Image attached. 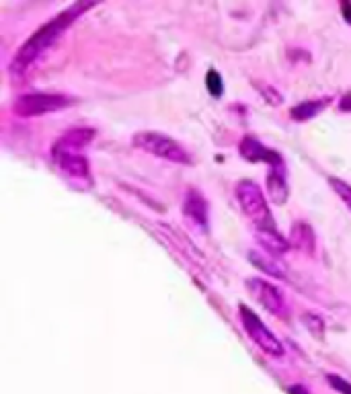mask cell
Masks as SVG:
<instances>
[{"instance_id":"6da1fadb","label":"cell","mask_w":351,"mask_h":394,"mask_svg":"<svg viewBox=\"0 0 351 394\" xmlns=\"http://www.w3.org/2000/svg\"><path fill=\"white\" fill-rule=\"evenodd\" d=\"M91 6H93L91 2H77V4L68 6L66 11H62L56 19H52L50 23H45L41 29H38L29 40L21 45V50L17 52L15 60H13V64H11L13 77H19V79L21 77H25V74L29 72V68L45 54V50H50V47L56 43V40H58L60 35L82 15L87 9H91Z\"/></svg>"},{"instance_id":"7a4b0ae2","label":"cell","mask_w":351,"mask_h":394,"mask_svg":"<svg viewBox=\"0 0 351 394\" xmlns=\"http://www.w3.org/2000/svg\"><path fill=\"white\" fill-rule=\"evenodd\" d=\"M236 199H238L245 216L249 218V222L255 226V232L257 230H275V222H273L267 197L255 181H251V179L238 181Z\"/></svg>"},{"instance_id":"5bb4252c","label":"cell","mask_w":351,"mask_h":394,"mask_svg":"<svg viewBox=\"0 0 351 394\" xmlns=\"http://www.w3.org/2000/svg\"><path fill=\"white\" fill-rule=\"evenodd\" d=\"M290 244L304 251V253H312L314 251V232L308 224L304 222H296L292 226V237H290Z\"/></svg>"},{"instance_id":"30bf717a","label":"cell","mask_w":351,"mask_h":394,"mask_svg":"<svg viewBox=\"0 0 351 394\" xmlns=\"http://www.w3.org/2000/svg\"><path fill=\"white\" fill-rule=\"evenodd\" d=\"M240 154L247 160H251V162L265 160V162H269V169L272 167H284V160H282V157L277 152L265 148L259 140L255 138H245L240 142Z\"/></svg>"},{"instance_id":"5b68a950","label":"cell","mask_w":351,"mask_h":394,"mask_svg":"<svg viewBox=\"0 0 351 394\" xmlns=\"http://www.w3.org/2000/svg\"><path fill=\"white\" fill-rule=\"evenodd\" d=\"M238 316L243 322L245 333L251 337L255 345L263 351V354L272 355V357H284V345L277 337L273 335L272 331L265 327V322L255 315L253 310H249L245 304L238 306Z\"/></svg>"},{"instance_id":"ffe728a7","label":"cell","mask_w":351,"mask_h":394,"mask_svg":"<svg viewBox=\"0 0 351 394\" xmlns=\"http://www.w3.org/2000/svg\"><path fill=\"white\" fill-rule=\"evenodd\" d=\"M347 98H351V95ZM341 109H345V111H350L351 109V101H343V103H341Z\"/></svg>"},{"instance_id":"52a82bcc","label":"cell","mask_w":351,"mask_h":394,"mask_svg":"<svg viewBox=\"0 0 351 394\" xmlns=\"http://www.w3.org/2000/svg\"><path fill=\"white\" fill-rule=\"evenodd\" d=\"M183 216L199 232L208 230V203L199 191L195 189L187 191V196L183 199Z\"/></svg>"},{"instance_id":"3957f363","label":"cell","mask_w":351,"mask_h":394,"mask_svg":"<svg viewBox=\"0 0 351 394\" xmlns=\"http://www.w3.org/2000/svg\"><path fill=\"white\" fill-rule=\"evenodd\" d=\"M134 146L140 148L142 152H148L152 157L169 160V162H177V164H191V157L189 152L177 142V140L169 138L165 134L158 132H140L134 136Z\"/></svg>"},{"instance_id":"9c48e42d","label":"cell","mask_w":351,"mask_h":394,"mask_svg":"<svg viewBox=\"0 0 351 394\" xmlns=\"http://www.w3.org/2000/svg\"><path fill=\"white\" fill-rule=\"evenodd\" d=\"M58 169L68 179H74L80 183H91V167L87 157H82V152L78 154H58L54 157Z\"/></svg>"},{"instance_id":"8992f818","label":"cell","mask_w":351,"mask_h":394,"mask_svg":"<svg viewBox=\"0 0 351 394\" xmlns=\"http://www.w3.org/2000/svg\"><path fill=\"white\" fill-rule=\"evenodd\" d=\"M247 290H249L255 300H257L265 310H269L273 316L288 318V315H290V306H288V302H286V296L279 292V288H275L273 283H269L267 279H259V277L249 279V281H247Z\"/></svg>"},{"instance_id":"ac0fdd59","label":"cell","mask_w":351,"mask_h":394,"mask_svg":"<svg viewBox=\"0 0 351 394\" xmlns=\"http://www.w3.org/2000/svg\"><path fill=\"white\" fill-rule=\"evenodd\" d=\"M327 380H329V384H331L335 390H339V393L343 394H351V384L350 382H345L343 378H339V376H327Z\"/></svg>"},{"instance_id":"d6986e66","label":"cell","mask_w":351,"mask_h":394,"mask_svg":"<svg viewBox=\"0 0 351 394\" xmlns=\"http://www.w3.org/2000/svg\"><path fill=\"white\" fill-rule=\"evenodd\" d=\"M341 11H343V15H347V21L351 23V4L350 2H343V4H341Z\"/></svg>"},{"instance_id":"e0dca14e","label":"cell","mask_w":351,"mask_h":394,"mask_svg":"<svg viewBox=\"0 0 351 394\" xmlns=\"http://www.w3.org/2000/svg\"><path fill=\"white\" fill-rule=\"evenodd\" d=\"M206 84H208V91H210L212 97H222L224 84H222V79H220V74H218L216 70H208V74H206Z\"/></svg>"},{"instance_id":"ba28073f","label":"cell","mask_w":351,"mask_h":394,"mask_svg":"<svg viewBox=\"0 0 351 394\" xmlns=\"http://www.w3.org/2000/svg\"><path fill=\"white\" fill-rule=\"evenodd\" d=\"M93 138H95V130H89V128L70 130V132H66V134L54 144L52 157H58V154H78Z\"/></svg>"},{"instance_id":"4fadbf2b","label":"cell","mask_w":351,"mask_h":394,"mask_svg":"<svg viewBox=\"0 0 351 394\" xmlns=\"http://www.w3.org/2000/svg\"><path fill=\"white\" fill-rule=\"evenodd\" d=\"M249 259H251V263H253L255 267L261 269L263 274L279 277V279L286 277V267H284L282 263H277L275 257L267 255V253H259V251H251V253H249Z\"/></svg>"},{"instance_id":"9a60e30c","label":"cell","mask_w":351,"mask_h":394,"mask_svg":"<svg viewBox=\"0 0 351 394\" xmlns=\"http://www.w3.org/2000/svg\"><path fill=\"white\" fill-rule=\"evenodd\" d=\"M327 105H329V98H323V101H304V103H300L298 107L292 109V119H296V121H306V119L314 118L316 113H321Z\"/></svg>"},{"instance_id":"2e32d148","label":"cell","mask_w":351,"mask_h":394,"mask_svg":"<svg viewBox=\"0 0 351 394\" xmlns=\"http://www.w3.org/2000/svg\"><path fill=\"white\" fill-rule=\"evenodd\" d=\"M329 185L333 187V191L339 196V199L350 208L351 212V185L350 183H345V181H341V179L337 177H331L329 179Z\"/></svg>"},{"instance_id":"277c9868","label":"cell","mask_w":351,"mask_h":394,"mask_svg":"<svg viewBox=\"0 0 351 394\" xmlns=\"http://www.w3.org/2000/svg\"><path fill=\"white\" fill-rule=\"evenodd\" d=\"M74 105V98L68 95H60V93H31V95H21L13 111L19 118H38L43 113H52V111H60L64 107Z\"/></svg>"},{"instance_id":"8fae6325","label":"cell","mask_w":351,"mask_h":394,"mask_svg":"<svg viewBox=\"0 0 351 394\" xmlns=\"http://www.w3.org/2000/svg\"><path fill=\"white\" fill-rule=\"evenodd\" d=\"M255 238H257V242L263 247V251L272 257L286 255V253L290 251V247H292L286 238L279 237L277 230H257V232H255Z\"/></svg>"},{"instance_id":"44dd1931","label":"cell","mask_w":351,"mask_h":394,"mask_svg":"<svg viewBox=\"0 0 351 394\" xmlns=\"http://www.w3.org/2000/svg\"><path fill=\"white\" fill-rule=\"evenodd\" d=\"M290 393H292V394H306L304 390H302V388H296V386H294V388H290Z\"/></svg>"},{"instance_id":"7c38bea8","label":"cell","mask_w":351,"mask_h":394,"mask_svg":"<svg viewBox=\"0 0 351 394\" xmlns=\"http://www.w3.org/2000/svg\"><path fill=\"white\" fill-rule=\"evenodd\" d=\"M267 196L275 203H286L288 199V183H286V169L284 167H272L267 173Z\"/></svg>"}]
</instances>
